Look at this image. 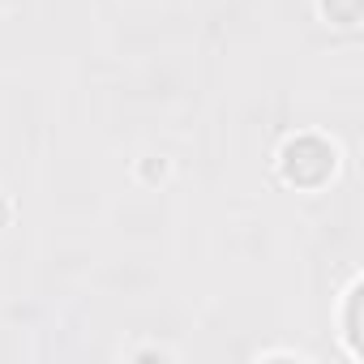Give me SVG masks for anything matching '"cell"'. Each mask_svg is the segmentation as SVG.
<instances>
[{
  "instance_id": "cell-1",
  "label": "cell",
  "mask_w": 364,
  "mask_h": 364,
  "mask_svg": "<svg viewBox=\"0 0 364 364\" xmlns=\"http://www.w3.org/2000/svg\"><path fill=\"white\" fill-rule=\"evenodd\" d=\"M283 176L300 189H313L334 171V146H326L321 137H296L283 146Z\"/></svg>"
},
{
  "instance_id": "cell-2",
  "label": "cell",
  "mask_w": 364,
  "mask_h": 364,
  "mask_svg": "<svg viewBox=\"0 0 364 364\" xmlns=\"http://www.w3.org/2000/svg\"><path fill=\"white\" fill-rule=\"evenodd\" d=\"M326 14H330V22H338V26H355L360 0H338V5H326Z\"/></svg>"
}]
</instances>
